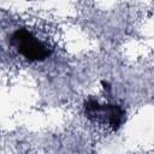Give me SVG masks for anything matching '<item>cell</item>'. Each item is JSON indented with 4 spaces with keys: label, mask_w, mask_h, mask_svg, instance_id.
<instances>
[{
    "label": "cell",
    "mask_w": 154,
    "mask_h": 154,
    "mask_svg": "<svg viewBox=\"0 0 154 154\" xmlns=\"http://www.w3.org/2000/svg\"><path fill=\"white\" fill-rule=\"evenodd\" d=\"M84 114L90 122L112 130H117L125 118V112L120 106L100 103L95 100H89L84 103Z\"/></svg>",
    "instance_id": "1"
},
{
    "label": "cell",
    "mask_w": 154,
    "mask_h": 154,
    "mask_svg": "<svg viewBox=\"0 0 154 154\" xmlns=\"http://www.w3.org/2000/svg\"><path fill=\"white\" fill-rule=\"evenodd\" d=\"M12 45L19 54L29 60H42L47 58L51 52L43 41L25 29L17 30L13 34Z\"/></svg>",
    "instance_id": "2"
}]
</instances>
